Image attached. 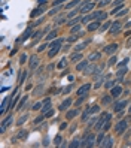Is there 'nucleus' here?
<instances>
[{"instance_id": "f257e3e1", "label": "nucleus", "mask_w": 131, "mask_h": 148, "mask_svg": "<svg viewBox=\"0 0 131 148\" xmlns=\"http://www.w3.org/2000/svg\"><path fill=\"white\" fill-rule=\"evenodd\" d=\"M127 127H128V121L127 120H119L115 124V133L118 136H122L124 133H125V130H127Z\"/></svg>"}, {"instance_id": "f03ea898", "label": "nucleus", "mask_w": 131, "mask_h": 148, "mask_svg": "<svg viewBox=\"0 0 131 148\" xmlns=\"http://www.w3.org/2000/svg\"><path fill=\"white\" fill-rule=\"evenodd\" d=\"M94 6H96V3H94V2L85 0V2H82V5L79 6V12H80V14H88L91 9H94Z\"/></svg>"}, {"instance_id": "7ed1b4c3", "label": "nucleus", "mask_w": 131, "mask_h": 148, "mask_svg": "<svg viewBox=\"0 0 131 148\" xmlns=\"http://www.w3.org/2000/svg\"><path fill=\"white\" fill-rule=\"evenodd\" d=\"M110 118H112V114H109V112L101 114V117L98 118V121H97V124H96V130L97 132L101 130V129H103V124H104L107 120H110Z\"/></svg>"}, {"instance_id": "20e7f679", "label": "nucleus", "mask_w": 131, "mask_h": 148, "mask_svg": "<svg viewBox=\"0 0 131 148\" xmlns=\"http://www.w3.org/2000/svg\"><path fill=\"white\" fill-rule=\"evenodd\" d=\"M84 141H85V147H92V145H96L97 144V138H96L94 133H89Z\"/></svg>"}, {"instance_id": "39448f33", "label": "nucleus", "mask_w": 131, "mask_h": 148, "mask_svg": "<svg viewBox=\"0 0 131 148\" xmlns=\"http://www.w3.org/2000/svg\"><path fill=\"white\" fill-rule=\"evenodd\" d=\"M121 28H122V24H121L119 21L112 23V27L109 28V30H110V35H116V33H119V32H121Z\"/></svg>"}, {"instance_id": "423d86ee", "label": "nucleus", "mask_w": 131, "mask_h": 148, "mask_svg": "<svg viewBox=\"0 0 131 148\" xmlns=\"http://www.w3.org/2000/svg\"><path fill=\"white\" fill-rule=\"evenodd\" d=\"M89 90H91V84H84V85L78 90V96H88Z\"/></svg>"}, {"instance_id": "0eeeda50", "label": "nucleus", "mask_w": 131, "mask_h": 148, "mask_svg": "<svg viewBox=\"0 0 131 148\" xmlns=\"http://www.w3.org/2000/svg\"><path fill=\"white\" fill-rule=\"evenodd\" d=\"M127 103H128L127 100H121V102H115V105H113V111H115V112H121V111H122L124 108L127 106Z\"/></svg>"}, {"instance_id": "6e6552de", "label": "nucleus", "mask_w": 131, "mask_h": 148, "mask_svg": "<svg viewBox=\"0 0 131 148\" xmlns=\"http://www.w3.org/2000/svg\"><path fill=\"white\" fill-rule=\"evenodd\" d=\"M110 94L113 96V99L119 97L121 94H122V87H121V85H115L113 88H110Z\"/></svg>"}, {"instance_id": "1a4fd4ad", "label": "nucleus", "mask_w": 131, "mask_h": 148, "mask_svg": "<svg viewBox=\"0 0 131 148\" xmlns=\"http://www.w3.org/2000/svg\"><path fill=\"white\" fill-rule=\"evenodd\" d=\"M12 118H14L12 115H8V117H6V120H3V121H2V133H3V132H6V129H8L10 124H12Z\"/></svg>"}, {"instance_id": "9d476101", "label": "nucleus", "mask_w": 131, "mask_h": 148, "mask_svg": "<svg viewBox=\"0 0 131 148\" xmlns=\"http://www.w3.org/2000/svg\"><path fill=\"white\" fill-rule=\"evenodd\" d=\"M28 66H30L31 70L36 69V67L39 66V57H37V55H31V57H30V61H28Z\"/></svg>"}, {"instance_id": "9b49d317", "label": "nucleus", "mask_w": 131, "mask_h": 148, "mask_svg": "<svg viewBox=\"0 0 131 148\" xmlns=\"http://www.w3.org/2000/svg\"><path fill=\"white\" fill-rule=\"evenodd\" d=\"M118 48H119L118 44H110V45H107V46H104V52L106 54H113L115 51H118Z\"/></svg>"}, {"instance_id": "f8f14e48", "label": "nucleus", "mask_w": 131, "mask_h": 148, "mask_svg": "<svg viewBox=\"0 0 131 148\" xmlns=\"http://www.w3.org/2000/svg\"><path fill=\"white\" fill-rule=\"evenodd\" d=\"M100 147H104V148H110V147H113V139H112L110 136H106L104 139H103V142L100 144Z\"/></svg>"}, {"instance_id": "ddd939ff", "label": "nucleus", "mask_w": 131, "mask_h": 148, "mask_svg": "<svg viewBox=\"0 0 131 148\" xmlns=\"http://www.w3.org/2000/svg\"><path fill=\"white\" fill-rule=\"evenodd\" d=\"M72 105H73V100H72L70 97H67V99H66V100L61 103V106H60V111H66V109H69Z\"/></svg>"}, {"instance_id": "4468645a", "label": "nucleus", "mask_w": 131, "mask_h": 148, "mask_svg": "<svg viewBox=\"0 0 131 148\" xmlns=\"http://www.w3.org/2000/svg\"><path fill=\"white\" fill-rule=\"evenodd\" d=\"M98 28H100V21H98V19H94V21L88 26V32H96Z\"/></svg>"}, {"instance_id": "2eb2a0df", "label": "nucleus", "mask_w": 131, "mask_h": 148, "mask_svg": "<svg viewBox=\"0 0 131 148\" xmlns=\"http://www.w3.org/2000/svg\"><path fill=\"white\" fill-rule=\"evenodd\" d=\"M79 114L78 109H70V111H67V114H66V118H67V121H70V120H73L76 115Z\"/></svg>"}, {"instance_id": "dca6fc26", "label": "nucleus", "mask_w": 131, "mask_h": 148, "mask_svg": "<svg viewBox=\"0 0 131 148\" xmlns=\"http://www.w3.org/2000/svg\"><path fill=\"white\" fill-rule=\"evenodd\" d=\"M88 61L89 60H82L78 63V66H76V70H79V72H82V70H85L88 67Z\"/></svg>"}, {"instance_id": "f3484780", "label": "nucleus", "mask_w": 131, "mask_h": 148, "mask_svg": "<svg viewBox=\"0 0 131 148\" xmlns=\"http://www.w3.org/2000/svg\"><path fill=\"white\" fill-rule=\"evenodd\" d=\"M30 35H31V27H28L26 32L22 33V36H21V37L18 39V44H19V42H24V41H26V39H27V37H28Z\"/></svg>"}, {"instance_id": "a211bd4d", "label": "nucleus", "mask_w": 131, "mask_h": 148, "mask_svg": "<svg viewBox=\"0 0 131 148\" xmlns=\"http://www.w3.org/2000/svg\"><path fill=\"white\" fill-rule=\"evenodd\" d=\"M70 60L73 61V63H79V61L82 60V54H80L79 51H76L73 55H72V58H70Z\"/></svg>"}, {"instance_id": "6ab92c4d", "label": "nucleus", "mask_w": 131, "mask_h": 148, "mask_svg": "<svg viewBox=\"0 0 131 148\" xmlns=\"http://www.w3.org/2000/svg\"><path fill=\"white\" fill-rule=\"evenodd\" d=\"M112 99H113L112 94H106V96L101 97V102H103L104 105H110V103H112Z\"/></svg>"}, {"instance_id": "aec40b11", "label": "nucleus", "mask_w": 131, "mask_h": 148, "mask_svg": "<svg viewBox=\"0 0 131 148\" xmlns=\"http://www.w3.org/2000/svg\"><path fill=\"white\" fill-rule=\"evenodd\" d=\"M60 50L61 48H49V52H48V57L49 58H52V57H55L58 52H60Z\"/></svg>"}, {"instance_id": "412c9836", "label": "nucleus", "mask_w": 131, "mask_h": 148, "mask_svg": "<svg viewBox=\"0 0 131 148\" xmlns=\"http://www.w3.org/2000/svg\"><path fill=\"white\" fill-rule=\"evenodd\" d=\"M61 44H63L61 39H58V41H54V42H51V44H49V48H61Z\"/></svg>"}, {"instance_id": "4be33fe9", "label": "nucleus", "mask_w": 131, "mask_h": 148, "mask_svg": "<svg viewBox=\"0 0 131 148\" xmlns=\"http://www.w3.org/2000/svg\"><path fill=\"white\" fill-rule=\"evenodd\" d=\"M49 109H52V108H51V102H49V99H48V100L45 102V106L42 108V112H43V114H46L48 111H49Z\"/></svg>"}, {"instance_id": "5701e85b", "label": "nucleus", "mask_w": 131, "mask_h": 148, "mask_svg": "<svg viewBox=\"0 0 131 148\" xmlns=\"http://www.w3.org/2000/svg\"><path fill=\"white\" fill-rule=\"evenodd\" d=\"M80 28H82V26H80V24H76V26L72 27L70 33H72V35H76V33H79V32H80Z\"/></svg>"}, {"instance_id": "b1692460", "label": "nucleus", "mask_w": 131, "mask_h": 148, "mask_svg": "<svg viewBox=\"0 0 131 148\" xmlns=\"http://www.w3.org/2000/svg\"><path fill=\"white\" fill-rule=\"evenodd\" d=\"M110 27H112V21H106L104 24L100 27V30H101V32H106V30H109Z\"/></svg>"}, {"instance_id": "393cba45", "label": "nucleus", "mask_w": 131, "mask_h": 148, "mask_svg": "<svg viewBox=\"0 0 131 148\" xmlns=\"http://www.w3.org/2000/svg\"><path fill=\"white\" fill-rule=\"evenodd\" d=\"M79 21H80V18H70L67 24H69V27H73V26H76Z\"/></svg>"}, {"instance_id": "a878e982", "label": "nucleus", "mask_w": 131, "mask_h": 148, "mask_svg": "<svg viewBox=\"0 0 131 148\" xmlns=\"http://www.w3.org/2000/svg\"><path fill=\"white\" fill-rule=\"evenodd\" d=\"M89 109H91V114H92V115L100 112V106H98V105H91V106H89Z\"/></svg>"}, {"instance_id": "bb28decb", "label": "nucleus", "mask_w": 131, "mask_h": 148, "mask_svg": "<svg viewBox=\"0 0 131 148\" xmlns=\"http://www.w3.org/2000/svg\"><path fill=\"white\" fill-rule=\"evenodd\" d=\"M55 36H57V30H51V32L46 35V42H48V41H51V39H54Z\"/></svg>"}, {"instance_id": "cd10ccee", "label": "nucleus", "mask_w": 131, "mask_h": 148, "mask_svg": "<svg viewBox=\"0 0 131 148\" xmlns=\"http://www.w3.org/2000/svg\"><path fill=\"white\" fill-rule=\"evenodd\" d=\"M100 58V52H92L91 55H89V61H96Z\"/></svg>"}, {"instance_id": "c85d7f7f", "label": "nucleus", "mask_w": 131, "mask_h": 148, "mask_svg": "<svg viewBox=\"0 0 131 148\" xmlns=\"http://www.w3.org/2000/svg\"><path fill=\"white\" fill-rule=\"evenodd\" d=\"M43 11H45V6H40L39 9H36L34 12H31V17H37V15H39V14H42Z\"/></svg>"}, {"instance_id": "c756f323", "label": "nucleus", "mask_w": 131, "mask_h": 148, "mask_svg": "<svg viewBox=\"0 0 131 148\" xmlns=\"http://www.w3.org/2000/svg\"><path fill=\"white\" fill-rule=\"evenodd\" d=\"M91 19H92V14H91V15H85V17H82V18H80V23L87 24L88 21H91Z\"/></svg>"}, {"instance_id": "7c9ffc66", "label": "nucleus", "mask_w": 131, "mask_h": 148, "mask_svg": "<svg viewBox=\"0 0 131 148\" xmlns=\"http://www.w3.org/2000/svg\"><path fill=\"white\" fill-rule=\"evenodd\" d=\"M80 144H82V142H80V141H79V139H75V141H72V142H70V148H76V147H80Z\"/></svg>"}, {"instance_id": "2f4dec72", "label": "nucleus", "mask_w": 131, "mask_h": 148, "mask_svg": "<svg viewBox=\"0 0 131 148\" xmlns=\"http://www.w3.org/2000/svg\"><path fill=\"white\" fill-rule=\"evenodd\" d=\"M79 2H80V0H72L70 3H67V6H66V8H67V9H70V8H75V6L78 5Z\"/></svg>"}, {"instance_id": "473e14b6", "label": "nucleus", "mask_w": 131, "mask_h": 148, "mask_svg": "<svg viewBox=\"0 0 131 148\" xmlns=\"http://www.w3.org/2000/svg\"><path fill=\"white\" fill-rule=\"evenodd\" d=\"M104 133H106V132H103V133H100V135L97 136V145H100V144L103 142V139H104Z\"/></svg>"}, {"instance_id": "72a5a7b5", "label": "nucleus", "mask_w": 131, "mask_h": 148, "mask_svg": "<svg viewBox=\"0 0 131 148\" xmlns=\"http://www.w3.org/2000/svg\"><path fill=\"white\" fill-rule=\"evenodd\" d=\"M26 102H27V96H24V97H22V99H21V100H19V103H18L17 109H21V108L24 106V103H26Z\"/></svg>"}, {"instance_id": "f704fd0d", "label": "nucleus", "mask_w": 131, "mask_h": 148, "mask_svg": "<svg viewBox=\"0 0 131 148\" xmlns=\"http://www.w3.org/2000/svg\"><path fill=\"white\" fill-rule=\"evenodd\" d=\"M42 35H43V32H37V33H36V36L33 35V42H37V41L42 37Z\"/></svg>"}, {"instance_id": "c9c22d12", "label": "nucleus", "mask_w": 131, "mask_h": 148, "mask_svg": "<svg viewBox=\"0 0 131 148\" xmlns=\"http://www.w3.org/2000/svg\"><path fill=\"white\" fill-rule=\"evenodd\" d=\"M67 66V58H63L60 63H58V69H63V67H66Z\"/></svg>"}, {"instance_id": "e433bc0d", "label": "nucleus", "mask_w": 131, "mask_h": 148, "mask_svg": "<svg viewBox=\"0 0 131 148\" xmlns=\"http://www.w3.org/2000/svg\"><path fill=\"white\" fill-rule=\"evenodd\" d=\"M115 82H118V81H107L104 84V87L106 88H113L115 87Z\"/></svg>"}, {"instance_id": "4c0bfd02", "label": "nucleus", "mask_w": 131, "mask_h": 148, "mask_svg": "<svg viewBox=\"0 0 131 148\" xmlns=\"http://www.w3.org/2000/svg\"><path fill=\"white\" fill-rule=\"evenodd\" d=\"M109 129H110V120H107V121L103 124V129H101V130H103V132H107Z\"/></svg>"}, {"instance_id": "58836bf2", "label": "nucleus", "mask_w": 131, "mask_h": 148, "mask_svg": "<svg viewBox=\"0 0 131 148\" xmlns=\"http://www.w3.org/2000/svg\"><path fill=\"white\" fill-rule=\"evenodd\" d=\"M61 9H63V6H58V8L55 6V8L52 9V11H49V15H54V14H57V12H60Z\"/></svg>"}, {"instance_id": "ea45409f", "label": "nucleus", "mask_w": 131, "mask_h": 148, "mask_svg": "<svg viewBox=\"0 0 131 148\" xmlns=\"http://www.w3.org/2000/svg\"><path fill=\"white\" fill-rule=\"evenodd\" d=\"M26 76H27V72L24 70L22 73H21V76H19V79H18V82L21 84V82H24V79H26Z\"/></svg>"}, {"instance_id": "a19ab883", "label": "nucleus", "mask_w": 131, "mask_h": 148, "mask_svg": "<svg viewBox=\"0 0 131 148\" xmlns=\"http://www.w3.org/2000/svg\"><path fill=\"white\" fill-rule=\"evenodd\" d=\"M26 120H27V115H22V117H21V118H19V120L17 121V126H21V124L26 121Z\"/></svg>"}, {"instance_id": "79ce46f5", "label": "nucleus", "mask_w": 131, "mask_h": 148, "mask_svg": "<svg viewBox=\"0 0 131 148\" xmlns=\"http://www.w3.org/2000/svg\"><path fill=\"white\" fill-rule=\"evenodd\" d=\"M64 21H66V18H64V17H60V18H57V21H55V24H57V26H60V24H63Z\"/></svg>"}, {"instance_id": "37998d69", "label": "nucleus", "mask_w": 131, "mask_h": 148, "mask_svg": "<svg viewBox=\"0 0 131 148\" xmlns=\"http://www.w3.org/2000/svg\"><path fill=\"white\" fill-rule=\"evenodd\" d=\"M26 61H27V55H26V54H22V55H21V58H19V64L22 66Z\"/></svg>"}, {"instance_id": "c03bdc74", "label": "nucleus", "mask_w": 131, "mask_h": 148, "mask_svg": "<svg viewBox=\"0 0 131 148\" xmlns=\"http://www.w3.org/2000/svg\"><path fill=\"white\" fill-rule=\"evenodd\" d=\"M128 60H130V58H125V60H122L121 63H118V67H125V64L128 63Z\"/></svg>"}, {"instance_id": "a18cd8bd", "label": "nucleus", "mask_w": 131, "mask_h": 148, "mask_svg": "<svg viewBox=\"0 0 131 148\" xmlns=\"http://www.w3.org/2000/svg\"><path fill=\"white\" fill-rule=\"evenodd\" d=\"M116 61H118V58H116V57H110V60H109V64H110V66H113V64H116Z\"/></svg>"}, {"instance_id": "49530a36", "label": "nucleus", "mask_w": 131, "mask_h": 148, "mask_svg": "<svg viewBox=\"0 0 131 148\" xmlns=\"http://www.w3.org/2000/svg\"><path fill=\"white\" fill-rule=\"evenodd\" d=\"M127 12H128V9H125V8H124L122 11H119V12H118V14H116V15H118V17H124V15H125V14H127Z\"/></svg>"}, {"instance_id": "de8ad7c7", "label": "nucleus", "mask_w": 131, "mask_h": 148, "mask_svg": "<svg viewBox=\"0 0 131 148\" xmlns=\"http://www.w3.org/2000/svg\"><path fill=\"white\" fill-rule=\"evenodd\" d=\"M61 136H57V138H55V139H54V144H55V145H61Z\"/></svg>"}, {"instance_id": "09e8293b", "label": "nucleus", "mask_w": 131, "mask_h": 148, "mask_svg": "<svg viewBox=\"0 0 131 148\" xmlns=\"http://www.w3.org/2000/svg\"><path fill=\"white\" fill-rule=\"evenodd\" d=\"M84 48H85V44H78L76 46H75L76 51H80V50H84Z\"/></svg>"}, {"instance_id": "8fccbe9b", "label": "nucleus", "mask_w": 131, "mask_h": 148, "mask_svg": "<svg viewBox=\"0 0 131 148\" xmlns=\"http://www.w3.org/2000/svg\"><path fill=\"white\" fill-rule=\"evenodd\" d=\"M109 3H110V0H100V2H98L100 6H106V5H109Z\"/></svg>"}, {"instance_id": "3c124183", "label": "nucleus", "mask_w": 131, "mask_h": 148, "mask_svg": "<svg viewBox=\"0 0 131 148\" xmlns=\"http://www.w3.org/2000/svg\"><path fill=\"white\" fill-rule=\"evenodd\" d=\"M43 118H46V117H42V115H40V117H37V118L34 120V124H39V123H42V121H43Z\"/></svg>"}, {"instance_id": "603ef678", "label": "nucleus", "mask_w": 131, "mask_h": 148, "mask_svg": "<svg viewBox=\"0 0 131 148\" xmlns=\"http://www.w3.org/2000/svg\"><path fill=\"white\" fill-rule=\"evenodd\" d=\"M26 136H27V130H22L18 133V138H26Z\"/></svg>"}, {"instance_id": "864d4df0", "label": "nucleus", "mask_w": 131, "mask_h": 148, "mask_svg": "<svg viewBox=\"0 0 131 148\" xmlns=\"http://www.w3.org/2000/svg\"><path fill=\"white\" fill-rule=\"evenodd\" d=\"M52 115H54V109H49L48 112L45 114V117H46V118H49V117H52Z\"/></svg>"}, {"instance_id": "5fc2aeb1", "label": "nucleus", "mask_w": 131, "mask_h": 148, "mask_svg": "<svg viewBox=\"0 0 131 148\" xmlns=\"http://www.w3.org/2000/svg\"><path fill=\"white\" fill-rule=\"evenodd\" d=\"M78 36H79V35H73V36H70V37H69V42H75V41L78 39Z\"/></svg>"}, {"instance_id": "6e6d98bb", "label": "nucleus", "mask_w": 131, "mask_h": 148, "mask_svg": "<svg viewBox=\"0 0 131 148\" xmlns=\"http://www.w3.org/2000/svg\"><path fill=\"white\" fill-rule=\"evenodd\" d=\"M40 106H42V103H36V105H33V111H37V109H40Z\"/></svg>"}, {"instance_id": "4d7b16f0", "label": "nucleus", "mask_w": 131, "mask_h": 148, "mask_svg": "<svg viewBox=\"0 0 131 148\" xmlns=\"http://www.w3.org/2000/svg\"><path fill=\"white\" fill-rule=\"evenodd\" d=\"M46 46H48V42H46V44H42L40 46H39V51H43V50L46 48Z\"/></svg>"}, {"instance_id": "13d9d810", "label": "nucleus", "mask_w": 131, "mask_h": 148, "mask_svg": "<svg viewBox=\"0 0 131 148\" xmlns=\"http://www.w3.org/2000/svg\"><path fill=\"white\" fill-rule=\"evenodd\" d=\"M70 90H72V85H70V87H66V88H64V91H63V93H64V94H67V93H69Z\"/></svg>"}, {"instance_id": "bf43d9fd", "label": "nucleus", "mask_w": 131, "mask_h": 148, "mask_svg": "<svg viewBox=\"0 0 131 148\" xmlns=\"http://www.w3.org/2000/svg\"><path fill=\"white\" fill-rule=\"evenodd\" d=\"M75 15H76V11H73V12H70V14H69V19H70V18H75Z\"/></svg>"}, {"instance_id": "052dcab7", "label": "nucleus", "mask_w": 131, "mask_h": 148, "mask_svg": "<svg viewBox=\"0 0 131 148\" xmlns=\"http://www.w3.org/2000/svg\"><path fill=\"white\" fill-rule=\"evenodd\" d=\"M60 129H61V130H64V129H67V123H63L61 126H60Z\"/></svg>"}, {"instance_id": "680f3d73", "label": "nucleus", "mask_w": 131, "mask_h": 148, "mask_svg": "<svg viewBox=\"0 0 131 148\" xmlns=\"http://www.w3.org/2000/svg\"><path fill=\"white\" fill-rule=\"evenodd\" d=\"M63 2H64V0H54V5L57 6V5H60V3H63Z\"/></svg>"}, {"instance_id": "e2e57ef3", "label": "nucleus", "mask_w": 131, "mask_h": 148, "mask_svg": "<svg viewBox=\"0 0 131 148\" xmlns=\"http://www.w3.org/2000/svg\"><path fill=\"white\" fill-rule=\"evenodd\" d=\"M125 27H127V28H130V27H131V21H128V23L125 24Z\"/></svg>"}, {"instance_id": "0e129e2a", "label": "nucleus", "mask_w": 131, "mask_h": 148, "mask_svg": "<svg viewBox=\"0 0 131 148\" xmlns=\"http://www.w3.org/2000/svg\"><path fill=\"white\" fill-rule=\"evenodd\" d=\"M39 3H40V5H43V3H45V0H39Z\"/></svg>"}, {"instance_id": "69168bd1", "label": "nucleus", "mask_w": 131, "mask_h": 148, "mask_svg": "<svg viewBox=\"0 0 131 148\" xmlns=\"http://www.w3.org/2000/svg\"><path fill=\"white\" fill-rule=\"evenodd\" d=\"M130 114H131V106H130Z\"/></svg>"}]
</instances>
